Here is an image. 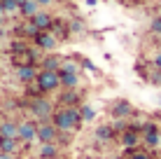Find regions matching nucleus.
Here are the masks:
<instances>
[{
    "instance_id": "f257e3e1",
    "label": "nucleus",
    "mask_w": 161,
    "mask_h": 159,
    "mask_svg": "<svg viewBox=\"0 0 161 159\" xmlns=\"http://www.w3.org/2000/svg\"><path fill=\"white\" fill-rule=\"evenodd\" d=\"M52 122H54V127H56L58 131L77 133V131L82 129V124H84V119H82L80 105L77 108H61V105H56V110H54V115H52Z\"/></svg>"
},
{
    "instance_id": "f03ea898",
    "label": "nucleus",
    "mask_w": 161,
    "mask_h": 159,
    "mask_svg": "<svg viewBox=\"0 0 161 159\" xmlns=\"http://www.w3.org/2000/svg\"><path fill=\"white\" fill-rule=\"evenodd\" d=\"M24 108L28 110V115L35 119V122H49V119H52V115H54V110H56L54 101H52V98H47V96L26 98Z\"/></svg>"
},
{
    "instance_id": "7ed1b4c3",
    "label": "nucleus",
    "mask_w": 161,
    "mask_h": 159,
    "mask_svg": "<svg viewBox=\"0 0 161 159\" xmlns=\"http://www.w3.org/2000/svg\"><path fill=\"white\" fill-rule=\"evenodd\" d=\"M117 143V131L112 129V122H105V124H98L93 129V145L98 150H108Z\"/></svg>"
},
{
    "instance_id": "20e7f679",
    "label": "nucleus",
    "mask_w": 161,
    "mask_h": 159,
    "mask_svg": "<svg viewBox=\"0 0 161 159\" xmlns=\"http://www.w3.org/2000/svg\"><path fill=\"white\" fill-rule=\"evenodd\" d=\"M140 136H142V147H147V150H159V145H161V127L154 122V119H145V122H142Z\"/></svg>"
},
{
    "instance_id": "39448f33",
    "label": "nucleus",
    "mask_w": 161,
    "mask_h": 159,
    "mask_svg": "<svg viewBox=\"0 0 161 159\" xmlns=\"http://www.w3.org/2000/svg\"><path fill=\"white\" fill-rule=\"evenodd\" d=\"M35 84H37V89H40L44 96L61 91V77H58V73H54V70H40L37 77H35Z\"/></svg>"
},
{
    "instance_id": "423d86ee",
    "label": "nucleus",
    "mask_w": 161,
    "mask_h": 159,
    "mask_svg": "<svg viewBox=\"0 0 161 159\" xmlns=\"http://www.w3.org/2000/svg\"><path fill=\"white\" fill-rule=\"evenodd\" d=\"M110 119H133L136 115V105L129 101V98H114L108 108Z\"/></svg>"
},
{
    "instance_id": "0eeeda50",
    "label": "nucleus",
    "mask_w": 161,
    "mask_h": 159,
    "mask_svg": "<svg viewBox=\"0 0 161 159\" xmlns=\"http://www.w3.org/2000/svg\"><path fill=\"white\" fill-rule=\"evenodd\" d=\"M19 140H21V145H24V150H28L31 143L37 140V122L33 117L19 122Z\"/></svg>"
},
{
    "instance_id": "6e6552de",
    "label": "nucleus",
    "mask_w": 161,
    "mask_h": 159,
    "mask_svg": "<svg viewBox=\"0 0 161 159\" xmlns=\"http://www.w3.org/2000/svg\"><path fill=\"white\" fill-rule=\"evenodd\" d=\"M84 103V91L82 89H61L58 98H56V105L61 108H77Z\"/></svg>"
},
{
    "instance_id": "1a4fd4ad",
    "label": "nucleus",
    "mask_w": 161,
    "mask_h": 159,
    "mask_svg": "<svg viewBox=\"0 0 161 159\" xmlns=\"http://www.w3.org/2000/svg\"><path fill=\"white\" fill-rule=\"evenodd\" d=\"M33 45L37 49H42L44 54H49V52H54V49L58 47V37L54 35L52 31H40L35 37H33Z\"/></svg>"
},
{
    "instance_id": "9d476101",
    "label": "nucleus",
    "mask_w": 161,
    "mask_h": 159,
    "mask_svg": "<svg viewBox=\"0 0 161 159\" xmlns=\"http://www.w3.org/2000/svg\"><path fill=\"white\" fill-rule=\"evenodd\" d=\"M58 129L54 127V122H37V143H56Z\"/></svg>"
},
{
    "instance_id": "9b49d317",
    "label": "nucleus",
    "mask_w": 161,
    "mask_h": 159,
    "mask_svg": "<svg viewBox=\"0 0 161 159\" xmlns=\"http://www.w3.org/2000/svg\"><path fill=\"white\" fill-rule=\"evenodd\" d=\"M117 143L121 145V150H124V147H140L142 145V136H140V131H138V129H133L129 124V129H126L124 133H119Z\"/></svg>"
},
{
    "instance_id": "f8f14e48",
    "label": "nucleus",
    "mask_w": 161,
    "mask_h": 159,
    "mask_svg": "<svg viewBox=\"0 0 161 159\" xmlns=\"http://www.w3.org/2000/svg\"><path fill=\"white\" fill-rule=\"evenodd\" d=\"M37 73H40V68L37 65H21V68H14V77L19 84H33L37 77Z\"/></svg>"
},
{
    "instance_id": "ddd939ff",
    "label": "nucleus",
    "mask_w": 161,
    "mask_h": 159,
    "mask_svg": "<svg viewBox=\"0 0 161 159\" xmlns=\"http://www.w3.org/2000/svg\"><path fill=\"white\" fill-rule=\"evenodd\" d=\"M37 33H40V28H37L31 19H24V21L14 28V35H16V37H24V40H28V42H33V37H35Z\"/></svg>"
},
{
    "instance_id": "4468645a",
    "label": "nucleus",
    "mask_w": 161,
    "mask_h": 159,
    "mask_svg": "<svg viewBox=\"0 0 161 159\" xmlns=\"http://www.w3.org/2000/svg\"><path fill=\"white\" fill-rule=\"evenodd\" d=\"M0 138H19V122L12 117L0 119Z\"/></svg>"
},
{
    "instance_id": "2eb2a0df",
    "label": "nucleus",
    "mask_w": 161,
    "mask_h": 159,
    "mask_svg": "<svg viewBox=\"0 0 161 159\" xmlns=\"http://www.w3.org/2000/svg\"><path fill=\"white\" fill-rule=\"evenodd\" d=\"M61 63H63V56L49 52V54H44V56L40 59L37 68H40V70H54V73H58V70H61Z\"/></svg>"
},
{
    "instance_id": "dca6fc26",
    "label": "nucleus",
    "mask_w": 161,
    "mask_h": 159,
    "mask_svg": "<svg viewBox=\"0 0 161 159\" xmlns=\"http://www.w3.org/2000/svg\"><path fill=\"white\" fill-rule=\"evenodd\" d=\"M54 33V35L58 37V42H63V40H68L73 33H70V24L65 19H58V16H54V24H52V28H49Z\"/></svg>"
},
{
    "instance_id": "f3484780",
    "label": "nucleus",
    "mask_w": 161,
    "mask_h": 159,
    "mask_svg": "<svg viewBox=\"0 0 161 159\" xmlns=\"http://www.w3.org/2000/svg\"><path fill=\"white\" fill-rule=\"evenodd\" d=\"M121 155L126 159H157L154 157V150H147V147H124L121 150Z\"/></svg>"
},
{
    "instance_id": "a211bd4d",
    "label": "nucleus",
    "mask_w": 161,
    "mask_h": 159,
    "mask_svg": "<svg viewBox=\"0 0 161 159\" xmlns=\"http://www.w3.org/2000/svg\"><path fill=\"white\" fill-rule=\"evenodd\" d=\"M21 150H24V145H21L19 138H0V152H7V155L19 157Z\"/></svg>"
},
{
    "instance_id": "6ab92c4d",
    "label": "nucleus",
    "mask_w": 161,
    "mask_h": 159,
    "mask_svg": "<svg viewBox=\"0 0 161 159\" xmlns=\"http://www.w3.org/2000/svg\"><path fill=\"white\" fill-rule=\"evenodd\" d=\"M58 155H61L58 143H40V147H37V159H56Z\"/></svg>"
},
{
    "instance_id": "aec40b11",
    "label": "nucleus",
    "mask_w": 161,
    "mask_h": 159,
    "mask_svg": "<svg viewBox=\"0 0 161 159\" xmlns=\"http://www.w3.org/2000/svg\"><path fill=\"white\" fill-rule=\"evenodd\" d=\"M61 77V89H80V73H65V70H58Z\"/></svg>"
},
{
    "instance_id": "412c9836",
    "label": "nucleus",
    "mask_w": 161,
    "mask_h": 159,
    "mask_svg": "<svg viewBox=\"0 0 161 159\" xmlns=\"http://www.w3.org/2000/svg\"><path fill=\"white\" fill-rule=\"evenodd\" d=\"M31 21H33V24H35L40 31H49V28H52V24H54V16L49 14V12H44V9H40V12L33 16Z\"/></svg>"
},
{
    "instance_id": "4be33fe9",
    "label": "nucleus",
    "mask_w": 161,
    "mask_h": 159,
    "mask_svg": "<svg viewBox=\"0 0 161 159\" xmlns=\"http://www.w3.org/2000/svg\"><path fill=\"white\" fill-rule=\"evenodd\" d=\"M37 12H40V5H37L35 0H26L19 7V16H24V19H33Z\"/></svg>"
},
{
    "instance_id": "5701e85b",
    "label": "nucleus",
    "mask_w": 161,
    "mask_h": 159,
    "mask_svg": "<svg viewBox=\"0 0 161 159\" xmlns=\"http://www.w3.org/2000/svg\"><path fill=\"white\" fill-rule=\"evenodd\" d=\"M68 24H70V33H73V35H84L86 33V24H84V19H80V16L68 19Z\"/></svg>"
},
{
    "instance_id": "b1692460",
    "label": "nucleus",
    "mask_w": 161,
    "mask_h": 159,
    "mask_svg": "<svg viewBox=\"0 0 161 159\" xmlns=\"http://www.w3.org/2000/svg\"><path fill=\"white\" fill-rule=\"evenodd\" d=\"M61 70H65V73H80L82 65H80V61H75L73 56H65L63 63H61Z\"/></svg>"
},
{
    "instance_id": "393cba45",
    "label": "nucleus",
    "mask_w": 161,
    "mask_h": 159,
    "mask_svg": "<svg viewBox=\"0 0 161 159\" xmlns=\"http://www.w3.org/2000/svg\"><path fill=\"white\" fill-rule=\"evenodd\" d=\"M80 112H82V119H84V122H93V119H96V108L89 105L86 101L80 105Z\"/></svg>"
},
{
    "instance_id": "a878e982",
    "label": "nucleus",
    "mask_w": 161,
    "mask_h": 159,
    "mask_svg": "<svg viewBox=\"0 0 161 159\" xmlns=\"http://www.w3.org/2000/svg\"><path fill=\"white\" fill-rule=\"evenodd\" d=\"M24 49H28V40H24V37H16V40L9 42V54H19Z\"/></svg>"
},
{
    "instance_id": "bb28decb",
    "label": "nucleus",
    "mask_w": 161,
    "mask_h": 159,
    "mask_svg": "<svg viewBox=\"0 0 161 159\" xmlns=\"http://www.w3.org/2000/svg\"><path fill=\"white\" fill-rule=\"evenodd\" d=\"M3 7H5V16L19 14V3L16 0H3Z\"/></svg>"
},
{
    "instance_id": "cd10ccee",
    "label": "nucleus",
    "mask_w": 161,
    "mask_h": 159,
    "mask_svg": "<svg viewBox=\"0 0 161 159\" xmlns=\"http://www.w3.org/2000/svg\"><path fill=\"white\" fill-rule=\"evenodd\" d=\"M129 124H131V119H112V129L117 131V138H119V133H124L129 129Z\"/></svg>"
},
{
    "instance_id": "c85d7f7f",
    "label": "nucleus",
    "mask_w": 161,
    "mask_h": 159,
    "mask_svg": "<svg viewBox=\"0 0 161 159\" xmlns=\"http://www.w3.org/2000/svg\"><path fill=\"white\" fill-rule=\"evenodd\" d=\"M56 143L61 145V150H63V147H68L70 143H73V133H68V131H58V138H56Z\"/></svg>"
},
{
    "instance_id": "c756f323",
    "label": "nucleus",
    "mask_w": 161,
    "mask_h": 159,
    "mask_svg": "<svg viewBox=\"0 0 161 159\" xmlns=\"http://www.w3.org/2000/svg\"><path fill=\"white\" fill-rule=\"evenodd\" d=\"M149 33H152L154 37H159V40H161V14L152 19V24H149Z\"/></svg>"
},
{
    "instance_id": "7c9ffc66",
    "label": "nucleus",
    "mask_w": 161,
    "mask_h": 159,
    "mask_svg": "<svg viewBox=\"0 0 161 159\" xmlns=\"http://www.w3.org/2000/svg\"><path fill=\"white\" fill-rule=\"evenodd\" d=\"M147 82H149V84H157V87H161V70H157V68H149Z\"/></svg>"
},
{
    "instance_id": "2f4dec72",
    "label": "nucleus",
    "mask_w": 161,
    "mask_h": 159,
    "mask_svg": "<svg viewBox=\"0 0 161 159\" xmlns=\"http://www.w3.org/2000/svg\"><path fill=\"white\" fill-rule=\"evenodd\" d=\"M80 65H82V68H86V70H91V73H96V75H98V68H96V65H93L91 61H89V59H80Z\"/></svg>"
},
{
    "instance_id": "473e14b6",
    "label": "nucleus",
    "mask_w": 161,
    "mask_h": 159,
    "mask_svg": "<svg viewBox=\"0 0 161 159\" xmlns=\"http://www.w3.org/2000/svg\"><path fill=\"white\" fill-rule=\"evenodd\" d=\"M152 68L161 70V49H159V52H157V54H154V56H152Z\"/></svg>"
},
{
    "instance_id": "72a5a7b5",
    "label": "nucleus",
    "mask_w": 161,
    "mask_h": 159,
    "mask_svg": "<svg viewBox=\"0 0 161 159\" xmlns=\"http://www.w3.org/2000/svg\"><path fill=\"white\" fill-rule=\"evenodd\" d=\"M35 3H37V5H40V7H47V5H52V3H54V0H35Z\"/></svg>"
},
{
    "instance_id": "f704fd0d",
    "label": "nucleus",
    "mask_w": 161,
    "mask_h": 159,
    "mask_svg": "<svg viewBox=\"0 0 161 159\" xmlns=\"http://www.w3.org/2000/svg\"><path fill=\"white\" fill-rule=\"evenodd\" d=\"M0 159H19V157H14V155H7V152H0Z\"/></svg>"
},
{
    "instance_id": "c9c22d12",
    "label": "nucleus",
    "mask_w": 161,
    "mask_h": 159,
    "mask_svg": "<svg viewBox=\"0 0 161 159\" xmlns=\"http://www.w3.org/2000/svg\"><path fill=\"white\" fill-rule=\"evenodd\" d=\"M96 3H98V0H86V5H89V7H96Z\"/></svg>"
},
{
    "instance_id": "e433bc0d",
    "label": "nucleus",
    "mask_w": 161,
    "mask_h": 159,
    "mask_svg": "<svg viewBox=\"0 0 161 159\" xmlns=\"http://www.w3.org/2000/svg\"><path fill=\"white\" fill-rule=\"evenodd\" d=\"M110 159H126V157H124V155H112Z\"/></svg>"
},
{
    "instance_id": "4c0bfd02",
    "label": "nucleus",
    "mask_w": 161,
    "mask_h": 159,
    "mask_svg": "<svg viewBox=\"0 0 161 159\" xmlns=\"http://www.w3.org/2000/svg\"><path fill=\"white\" fill-rule=\"evenodd\" d=\"M0 16H5V7H3V0H0Z\"/></svg>"
},
{
    "instance_id": "58836bf2",
    "label": "nucleus",
    "mask_w": 161,
    "mask_h": 159,
    "mask_svg": "<svg viewBox=\"0 0 161 159\" xmlns=\"http://www.w3.org/2000/svg\"><path fill=\"white\" fill-rule=\"evenodd\" d=\"M159 108H161V96H159Z\"/></svg>"
}]
</instances>
